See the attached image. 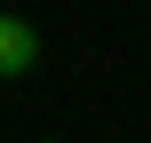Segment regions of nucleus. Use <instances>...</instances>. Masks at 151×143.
<instances>
[{
	"mask_svg": "<svg viewBox=\"0 0 151 143\" xmlns=\"http://www.w3.org/2000/svg\"><path fill=\"white\" fill-rule=\"evenodd\" d=\"M40 64V32L24 24V16H0V80H16V72H32Z\"/></svg>",
	"mask_w": 151,
	"mask_h": 143,
	"instance_id": "f257e3e1",
	"label": "nucleus"
},
{
	"mask_svg": "<svg viewBox=\"0 0 151 143\" xmlns=\"http://www.w3.org/2000/svg\"><path fill=\"white\" fill-rule=\"evenodd\" d=\"M40 143H56V135H40Z\"/></svg>",
	"mask_w": 151,
	"mask_h": 143,
	"instance_id": "f03ea898",
	"label": "nucleus"
}]
</instances>
